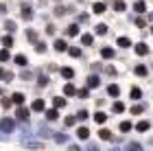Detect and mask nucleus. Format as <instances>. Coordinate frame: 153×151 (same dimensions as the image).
I'll return each instance as SVG.
<instances>
[{
    "label": "nucleus",
    "instance_id": "a878e982",
    "mask_svg": "<svg viewBox=\"0 0 153 151\" xmlns=\"http://www.w3.org/2000/svg\"><path fill=\"white\" fill-rule=\"evenodd\" d=\"M99 136H101L103 140H109V138H112V132H109V129H101V132H99Z\"/></svg>",
    "mask_w": 153,
    "mask_h": 151
},
{
    "label": "nucleus",
    "instance_id": "39448f33",
    "mask_svg": "<svg viewBox=\"0 0 153 151\" xmlns=\"http://www.w3.org/2000/svg\"><path fill=\"white\" fill-rule=\"evenodd\" d=\"M76 138L88 140V138H90V129H88V127H79V129H76Z\"/></svg>",
    "mask_w": 153,
    "mask_h": 151
},
{
    "label": "nucleus",
    "instance_id": "7c9ffc66",
    "mask_svg": "<svg viewBox=\"0 0 153 151\" xmlns=\"http://www.w3.org/2000/svg\"><path fill=\"white\" fill-rule=\"evenodd\" d=\"M96 33H99V35H105L107 33V24H99L96 26Z\"/></svg>",
    "mask_w": 153,
    "mask_h": 151
},
{
    "label": "nucleus",
    "instance_id": "20e7f679",
    "mask_svg": "<svg viewBox=\"0 0 153 151\" xmlns=\"http://www.w3.org/2000/svg\"><path fill=\"white\" fill-rule=\"evenodd\" d=\"M101 57L103 59H112L114 57V48H112V46H103V48H101Z\"/></svg>",
    "mask_w": 153,
    "mask_h": 151
},
{
    "label": "nucleus",
    "instance_id": "a19ab883",
    "mask_svg": "<svg viewBox=\"0 0 153 151\" xmlns=\"http://www.w3.org/2000/svg\"><path fill=\"white\" fill-rule=\"evenodd\" d=\"M74 123H76V116H68L66 118V127H72Z\"/></svg>",
    "mask_w": 153,
    "mask_h": 151
},
{
    "label": "nucleus",
    "instance_id": "412c9836",
    "mask_svg": "<svg viewBox=\"0 0 153 151\" xmlns=\"http://www.w3.org/2000/svg\"><path fill=\"white\" fill-rule=\"evenodd\" d=\"M57 116H59L57 107H55V109H48V112H46V118H48V121H55V118H57Z\"/></svg>",
    "mask_w": 153,
    "mask_h": 151
},
{
    "label": "nucleus",
    "instance_id": "4c0bfd02",
    "mask_svg": "<svg viewBox=\"0 0 153 151\" xmlns=\"http://www.w3.org/2000/svg\"><path fill=\"white\" fill-rule=\"evenodd\" d=\"M144 112V105H134L131 107V114H142Z\"/></svg>",
    "mask_w": 153,
    "mask_h": 151
},
{
    "label": "nucleus",
    "instance_id": "8fccbe9b",
    "mask_svg": "<svg viewBox=\"0 0 153 151\" xmlns=\"http://www.w3.org/2000/svg\"><path fill=\"white\" fill-rule=\"evenodd\" d=\"M26 147H33V149H37V147H42L39 142H26Z\"/></svg>",
    "mask_w": 153,
    "mask_h": 151
},
{
    "label": "nucleus",
    "instance_id": "bb28decb",
    "mask_svg": "<svg viewBox=\"0 0 153 151\" xmlns=\"http://www.w3.org/2000/svg\"><path fill=\"white\" fill-rule=\"evenodd\" d=\"M66 33H68V35H76V33H79V26H76V24H70V26L66 29Z\"/></svg>",
    "mask_w": 153,
    "mask_h": 151
},
{
    "label": "nucleus",
    "instance_id": "72a5a7b5",
    "mask_svg": "<svg viewBox=\"0 0 153 151\" xmlns=\"http://www.w3.org/2000/svg\"><path fill=\"white\" fill-rule=\"evenodd\" d=\"M53 105L57 107V109H59V107H64V105H66V99H55V101H53Z\"/></svg>",
    "mask_w": 153,
    "mask_h": 151
},
{
    "label": "nucleus",
    "instance_id": "603ef678",
    "mask_svg": "<svg viewBox=\"0 0 153 151\" xmlns=\"http://www.w3.org/2000/svg\"><path fill=\"white\" fill-rule=\"evenodd\" d=\"M151 22H153V13H151Z\"/></svg>",
    "mask_w": 153,
    "mask_h": 151
},
{
    "label": "nucleus",
    "instance_id": "7ed1b4c3",
    "mask_svg": "<svg viewBox=\"0 0 153 151\" xmlns=\"http://www.w3.org/2000/svg\"><path fill=\"white\" fill-rule=\"evenodd\" d=\"M20 16H22V20H33V9H31V7H26V4H22Z\"/></svg>",
    "mask_w": 153,
    "mask_h": 151
},
{
    "label": "nucleus",
    "instance_id": "473e14b6",
    "mask_svg": "<svg viewBox=\"0 0 153 151\" xmlns=\"http://www.w3.org/2000/svg\"><path fill=\"white\" fill-rule=\"evenodd\" d=\"M120 132H131V123H129V121L120 123Z\"/></svg>",
    "mask_w": 153,
    "mask_h": 151
},
{
    "label": "nucleus",
    "instance_id": "de8ad7c7",
    "mask_svg": "<svg viewBox=\"0 0 153 151\" xmlns=\"http://www.w3.org/2000/svg\"><path fill=\"white\" fill-rule=\"evenodd\" d=\"M136 24H138V26H140V29H144V26H147V22H144V20H142V18H138V20H136Z\"/></svg>",
    "mask_w": 153,
    "mask_h": 151
},
{
    "label": "nucleus",
    "instance_id": "aec40b11",
    "mask_svg": "<svg viewBox=\"0 0 153 151\" xmlns=\"http://www.w3.org/2000/svg\"><path fill=\"white\" fill-rule=\"evenodd\" d=\"M107 92H109V94H112V97H118V94H120V88H118L116 83H112V86H109V88H107Z\"/></svg>",
    "mask_w": 153,
    "mask_h": 151
},
{
    "label": "nucleus",
    "instance_id": "c85d7f7f",
    "mask_svg": "<svg viewBox=\"0 0 153 151\" xmlns=\"http://www.w3.org/2000/svg\"><path fill=\"white\" fill-rule=\"evenodd\" d=\"M134 11L144 13V11H147V7H144V2H136V4H134Z\"/></svg>",
    "mask_w": 153,
    "mask_h": 151
},
{
    "label": "nucleus",
    "instance_id": "f8f14e48",
    "mask_svg": "<svg viewBox=\"0 0 153 151\" xmlns=\"http://www.w3.org/2000/svg\"><path fill=\"white\" fill-rule=\"evenodd\" d=\"M101 86V79L99 77H94V74H92V77H88V88H99Z\"/></svg>",
    "mask_w": 153,
    "mask_h": 151
},
{
    "label": "nucleus",
    "instance_id": "37998d69",
    "mask_svg": "<svg viewBox=\"0 0 153 151\" xmlns=\"http://www.w3.org/2000/svg\"><path fill=\"white\" fill-rule=\"evenodd\" d=\"M76 94H79V99H88V88H83V90H79Z\"/></svg>",
    "mask_w": 153,
    "mask_h": 151
},
{
    "label": "nucleus",
    "instance_id": "c9c22d12",
    "mask_svg": "<svg viewBox=\"0 0 153 151\" xmlns=\"http://www.w3.org/2000/svg\"><path fill=\"white\" fill-rule=\"evenodd\" d=\"M114 9H116V11H125V2H123V0H116V2H114Z\"/></svg>",
    "mask_w": 153,
    "mask_h": 151
},
{
    "label": "nucleus",
    "instance_id": "393cba45",
    "mask_svg": "<svg viewBox=\"0 0 153 151\" xmlns=\"http://www.w3.org/2000/svg\"><path fill=\"white\" fill-rule=\"evenodd\" d=\"M4 29L9 31V33H13V31H16V22H13V20H7V22H4Z\"/></svg>",
    "mask_w": 153,
    "mask_h": 151
},
{
    "label": "nucleus",
    "instance_id": "c03bdc74",
    "mask_svg": "<svg viewBox=\"0 0 153 151\" xmlns=\"http://www.w3.org/2000/svg\"><path fill=\"white\" fill-rule=\"evenodd\" d=\"M55 140H57V142H68V138L64 134H57V136H55Z\"/></svg>",
    "mask_w": 153,
    "mask_h": 151
},
{
    "label": "nucleus",
    "instance_id": "a211bd4d",
    "mask_svg": "<svg viewBox=\"0 0 153 151\" xmlns=\"http://www.w3.org/2000/svg\"><path fill=\"white\" fill-rule=\"evenodd\" d=\"M68 11H70V9H66V7H61V4H59V7H55V16H57V18H61V16H66Z\"/></svg>",
    "mask_w": 153,
    "mask_h": 151
},
{
    "label": "nucleus",
    "instance_id": "6e6552de",
    "mask_svg": "<svg viewBox=\"0 0 153 151\" xmlns=\"http://www.w3.org/2000/svg\"><path fill=\"white\" fill-rule=\"evenodd\" d=\"M136 53H138V55H140V57H142V55H147V53H149V46L144 44V42L136 44Z\"/></svg>",
    "mask_w": 153,
    "mask_h": 151
},
{
    "label": "nucleus",
    "instance_id": "09e8293b",
    "mask_svg": "<svg viewBox=\"0 0 153 151\" xmlns=\"http://www.w3.org/2000/svg\"><path fill=\"white\" fill-rule=\"evenodd\" d=\"M11 103H13L11 99H2V107H11Z\"/></svg>",
    "mask_w": 153,
    "mask_h": 151
},
{
    "label": "nucleus",
    "instance_id": "3c124183",
    "mask_svg": "<svg viewBox=\"0 0 153 151\" xmlns=\"http://www.w3.org/2000/svg\"><path fill=\"white\" fill-rule=\"evenodd\" d=\"M4 11H7V7H4L2 2H0V13H4Z\"/></svg>",
    "mask_w": 153,
    "mask_h": 151
},
{
    "label": "nucleus",
    "instance_id": "4468645a",
    "mask_svg": "<svg viewBox=\"0 0 153 151\" xmlns=\"http://www.w3.org/2000/svg\"><path fill=\"white\" fill-rule=\"evenodd\" d=\"M94 121L99 123V125H103V123L107 121V114H105V112H96V114H94Z\"/></svg>",
    "mask_w": 153,
    "mask_h": 151
},
{
    "label": "nucleus",
    "instance_id": "2f4dec72",
    "mask_svg": "<svg viewBox=\"0 0 153 151\" xmlns=\"http://www.w3.org/2000/svg\"><path fill=\"white\" fill-rule=\"evenodd\" d=\"M26 37H29L31 42H37V33L33 31V29H31V31H26Z\"/></svg>",
    "mask_w": 153,
    "mask_h": 151
},
{
    "label": "nucleus",
    "instance_id": "4be33fe9",
    "mask_svg": "<svg viewBox=\"0 0 153 151\" xmlns=\"http://www.w3.org/2000/svg\"><path fill=\"white\" fill-rule=\"evenodd\" d=\"M92 42H94V37H92V35H88V33H85V35L81 37V44H83V46H90Z\"/></svg>",
    "mask_w": 153,
    "mask_h": 151
},
{
    "label": "nucleus",
    "instance_id": "0eeeda50",
    "mask_svg": "<svg viewBox=\"0 0 153 151\" xmlns=\"http://www.w3.org/2000/svg\"><path fill=\"white\" fill-rule=\"evenodd\" d=\"M44 107H46V103L42 99H35V101H33V105H31V109H35V112H44Z\"/></svg>",
    "mask_w": 153,
    "mask_h": 151
},
{
    "label": "nucleus",
    "instance_id": "423d86ee",
    "mask_svg": "<svg viewBox=\"0 0 153 151\" xmlns=\"http://www.w3.org/2000/svg\"><path fill=\"white\" fill-rule=\"evenodd\" d=\"M55 51H57V53H66L68 51V44L64 42V39H55Z\"/></svg>",
    "mask_w": 153,
    "mask_h": 151
},
{
    "label": "nucleus",
    "instance_id": "49530a36",
    "mask_svg": "<svg viewBox=\"0 0 153 151\" xmlns=\"http://www.w3.org/2000/svg\"><path fill=\"white\" fill-rule=\"evenodd\" d=\"M105 72H107V74H114V77H116V68H114V66H107Z\"/></svg>",
    "mask_w": 153,
    "mask_h": 151
},
{
    "label": "nucleus",
    "instance_id": "2eb2a0df",
    "mask_svg": "<svg viewBox=\"0 0 153 151\" xmlns=\"http://www.w3.org/2000/svg\"><path fill=\"white\" fill-rule=\"evenodd\" d=\"M118 46H123V48H129L131 46V39L129 37H118V42H116Z\"/></svg>",
    "mask_w": 153,
    "mask_h": 151
},
{
    "label": "nucleus",
    "instance_id": "dca6fc26",
    "mask_svg": "<svg viewBox=\"0 0 153 151\" xmlns=\"http://www.w3.org/2000/svg\"><path fill=\"white\" fill-rule=\"evenodd\" d=\"M11 101L18 103V105H22V103H24V94H22V92H16V94L11 97Z\"/></svg>",
    "mask_w": 153,
    "mask_h": 151
},
{
    "label": "nucleus",
    "instance_id": "5fc2aeb1",
    "mask_svg": "<svg viewBox=\"0 0 153 151\" xmlns=\"http://www.w3.org/2000/svg\"><path fill=\"white\" fill-rule=\"evenodd\" d=\"M151 33H153V26H151Z\"/></svg>",
    "mask_w": 153,
    "mask_h": 151
},
{
    "label": "nucleus",
    "instance_id": "ea45409f",
    "mask_svg": "<svg viewBox=\"0 0 153 151\" xmlns=\"http://www.w3.org/2000/svg\"><path fill=\"white\" fill-rule=\"evenodd\" d=\"M7 59H9V48L0 51V61H7Z\"/></svg>",
    "mask_w": 153,
    "mask_h": 151
},
{
    "label": "nucleus",
    "instance_id": "1a4fd4ad",
    "mask_svg": "<svg viewBox=\"0 0 153 151\" xmlns=\"http://www.w3.org/2000/svg\"><path fill=\"white\" fill-rule=\"evenodd\" d=\"M136 129H138V132H149V129H151V123H149V121H140V123L136 125Z\"/></svg>",
    "mask_w": 153,
    "mask_h": 151
},
{
    "label": "nucleus",
    "instance_id": "f704fd0d",
    "mask_svg": "<svg viewBox=\"0 0 153 151\" xmlns=\"http://www.w3.org/2000/svg\"><path fill=\"white\" fill-rule=\"evenodd\" d=\"M0 79H4V81H11V79H13V74H11V72H4V70H0Z\"/></svg>",
    "mask_w": 153,
    "mask_h": 151
},
{
    "label": "nucleus",
    "instance_id": "f257e3e1",
    "mask_svg": "<svg viewBox=\"0 0 153 151\" xmlns=\"http://www.w3.org/2000/svg\"><path fill=\"white\" fill-rule=\"evenodd\" d=\"M0 129H2L4 134H9V132L16 129V123H13L11 118H2V121H0Z\"/></svg>",
    "mask_w": 153,
    "mask_h": 151
},
{
    "label": "nucleus",
    "instance_id": "ddd939ff",
    "mask_svg": "<svg viewBox=\"0 0 153 151\" xmlns=\"http://www.w3.org/2000/svg\"><path fill=\"white\" fill-rule=\"evenodd\" d=\"M64 94H66V97H74V94H76V88H74L72 83H66V88H64Z\"/></svg>",
    "mask_w": 153,
    "mask_h": 151
},
{
    "label": "nucleus",
    "instance_id": "58836bf2",
    "mask_svg": "<svg viewBox=\"0 0 153 151\" xmlns=\"http://www.w3.org/2000/svg\"><path fill=\"white\" fill-rule=\"evenodd\" d=\"M35 51H37V53H46V44H42V42H35Z\"/></svg>",
    "mask_w": 153,
    "mask_h": 151
},
{
    "label": "nucleus",
    "instance_id": "9d476101",
    "mask_svg": "<svg viewBox=\"0 0 153 151\" xmlns=\"http://www.w3.org/2000/svg\"><path fill=\"white\" fill-rule=\"evenodd\" d=\"M134 72L138 74V77H144V74H147L149 70H147V66H144V64H138V66L134 68Z\"/></svg>",
    "mask_w": 153,
    "mask_h": 151
},
{
    "label": "nucleus",
    "instance_id": "5701e85b",
    "mask_svg": "<svg viewBox=\"0 0 153 151\" xmlns=\"http://www.w3.org/2000/svg\"><path fill=\"white\" fill-rule=\"evenodd\" d=\"M2 46L11 48V46H13V37H11V35H4V37H2Z\"/></svg>",
    "mask_w": 153,
    "mask_h": 151
},
{
    "label": "nucleus",
    "instance_id": "f3484780",
    "mask_svg": "<svg viewBox=\"0 0 153 151\" xmlns=\"http://www.w3.org/2000/svg\"><path fill=\"white\" fill-rule=\"evenodd\" d=\"M61 77L72 79V77H74V70H72V68H61Z\"/></svg>",
    "mask_w": 153,
    "mask_h": 151
},
{
    "label": "nucleus",
    "instance_id": "f03ea898",
    "mask_svg": "<svg viewBox=\"0 0 153 151\" xmlns=\"http://www.w3.org/2000/svg\"><path fill=\"white\" fill-rule=\"evenodd\" d=\"M16 116H18V118H20V121H22V123H29V116H31V109H29V107H22V105H20V107H18V114H16Z\"/></svg>",
    "mask_w": 153,
    "mask_h": 151
},
{
    "label": "nucleus",
    "instance_id": "864d4df0",
    "mask_svg": "<svg viewBox=\"0 0 153 151\" xmlns=\"http://www.w3.org/2000/svg\"><path fill=\"white\" fill-rule=\"evenodd\" d=\"M0 94H2V88H0Z\"/></svg>",
    "mask_w": 153,
    "mask_h": 151
},
{
    "label": "nucleus",
    "instance_id": "c756f323",
    "mask_svg": "<svg viewBox=\"0 0 153 151\" xmlns=\"http://www.w3.org/2000/svg\"><path fill=\"white\" fill-rule=\"evenodd\" d=\"M68 53H70L72 57H81V48H76V46H72V48H68Z\"/></svg>",
    "mask_w": 153,
    "mask_h": 151
},
{
    "label": "nucleus",
    "instance_id": "9b49d317",
    "mask_svg": "<svg viewBox=\"0 0 153 151\" xmlns=\"http://www.w3.org/2000/svg\"><path fill=\"white\" fill-rule=\"evenodd\" d=\"M92 11L96 13V16H101V13H105V4H103V2H94L92 4Z\"/></svg>",
    "mask_w": 153,
    "mask_h": 151
},
{
    "label": "nucleus",
    "instance_id": "79ce46f5",
    "mask_svg": "<svg viewBox=\"0 0 153 151\" xmlns=\"http://www.w3.org/2000/svg\"><path fill=\"white\" fill-rule=\"evenodd\" d=\"M76 118H79V121H85V118H88V112H85V109H79V114H76Z\"/></svg>",
    "mask_w": 153,
    "mask_h": 151
},
{
    "label": "nucleus",
    "instance_id": "a18cd8bd",
    "mask_svg": "<svg viewBox=\"0 0 153 151\" xmlns=\"http://www.w3.org/2000/svg\"><path fill=\"white\" fill-rule=\"evenodd\" d=\"M55 31H57V29H55L53 24H48V26H46V33H48V35H55Z\"/></svg>",
    "mask_w": 153,
    "mask_h": 151
},
{
    "label": "nucleus",
    "instance_id": "e433bc0d",
    "mask_svg": "<svg viewBox=\"0 0 153 151\" xmlns=\"http://www.w3.org/2000/svg\"><path fill=\"white\" fill-rule=\"evenodd\" d=\"M37 83H39V86H48V77H46V74H39V77H37Z\"/></svg>",
    "mask_w": 153,
    "mask_h": 151
},
{
    "label": "nucleus",
    "instance_id": "b1692460",
    "mask_svg": "<svg viewBox=\"0 0 153 151\" xmlns=\"http://www.w3.org/2000/svg\"><path fill=\"white\" fill-rule=\"evenodd\" d=\"M129 94H131V99H140V97H142L140 88H131V90H129Z\"/></svg>",
    "mask_w": 153,
    "mask_h": 151
},
{
    "label": "nucleus",
    "instance_id": "cd10ccee",
    "mask_svg": "<svg viewBox=\"0 0 153 151\" xmlns=\"http://www.w3.org/2000/svg\"><path fill=\"white\" fill-rule=\"evenodd\" d=\"M112 109H114V112H116V114H120V112H123V109H125V105H123V103H120V101H116V103H114V105H112Z\"/></svg>",
    "mask_w": 153,
    "mask_h": 151
},
{
    "label": "nucleus",
    "instance_id": "6ab92c4d",
    "mask_svg": "<svg viewBox=\"0 0 153 151\" xmlns=\"http://www.w3.org/2000/svg\"><path fill=\"white\" fill-rule=\"evenodd\" d=\"M16 64H18V66H26V64H29L26 55H16Z\"/></svg>",
    "mask_w": 153,
    "mask_h": 151
}]
</instances>
